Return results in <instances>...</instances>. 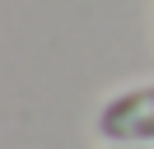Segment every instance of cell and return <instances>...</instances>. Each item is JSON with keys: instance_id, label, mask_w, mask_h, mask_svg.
<instances>
[{"instance_id": "obj_2", "label": "cell", "mask_w": 154, "mask_h": 149, "mask_svg": "<svg viewBox=\"0 0 154 149\" xmlns=\"http://www.w3.org/2000/svg\"><path fill=\"white\" fill-rule=\"evenodd\" d=\"M103 149H154V144H103Z\"/></svg>"}, {"instance_id": "obj_1", "label": "cell", "mask_w": 154, "mask_h": 149, "mask_svg": "<svg viewBox=\"0 0 154 149\" xmlns=\"http://www.w3.org/2000/svg\"><path fill=\"white\" fill-rule=\"evenodd\" d=\"M94 126L103 144H154V79L107 93Z\"/></svg>"}]
</instances>
